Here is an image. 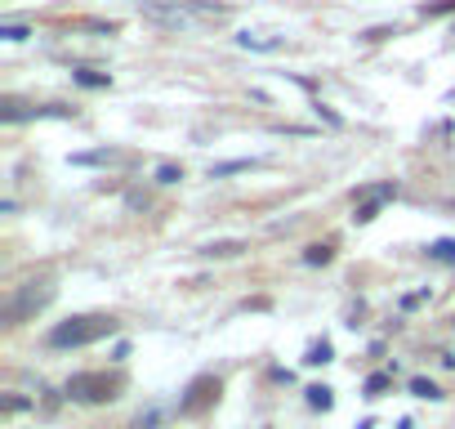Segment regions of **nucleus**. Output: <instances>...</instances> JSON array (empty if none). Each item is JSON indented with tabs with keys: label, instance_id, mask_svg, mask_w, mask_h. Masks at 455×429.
<instances>
[{
	"label": "nucleus",
	"instance_id": "6e6552de",
	"mask_svg": "<svg viewBox=\"0 0 455 429\" xmlns=\"http://www.w3.org/2000/svg\"><path fill=\"white\" fill-rule=\"evenodd\" d=\"M428 260H437V264H455V237H442L428 246Z\"/></svg>",
	"mask_w": 455,
	"mask_h": 429
},
{
	"label": "nucleus",
	"instance_id": "9d476101",
	"mask_svg": "<svg viewBox=\"0 0 455 429\" xmlns=\"http://www.w3.org/2000/svg\"><path fill=\"white\" fill-rule=\"evenodd\" d=\"M411 394H415V398H442V389L433 385V380L420 376V380H411Z\"/></svg>",
	"mask_w": 455,
	"mask_h": 429
},
{
	"label": "nucleus",
	"instance_id": "423d86ee",
	"mask_svg": "<svg viewBox=\"0 0 455 429\" xmlns=\"http://www.w3.org/2000/svg\"><path fill=\"white\" fill-rule=\"evenodd\" d=\"M72 81L85 85V90H107V85H112L107 72H94V67H76V72H72Z\"/></svg>",
	"mask_w": 455,
	"mask_h": 429
},
{
	"label": "nucleus",
	"instance_id": "a211bd4d",
	"mask_svg": "<svg viewBox=\"0 0 455 429\" xmlns=\"http://www.w3.org/2000/svg\"><path fill=\"white\" fill-rule=\"evenodd\" d=\"M0 36H5V41H27V27H0Z\"/></svg>",
	"mask_w": 455,
	"mask_h": 429
},
{
	"label": "nucleus",
	"instance_id": "20e7f679",
	"mask_svg": "<svg viewBox=\"0 0 455 429\" xmlns=\"http://www.w3.org/2000/svg\"><path fill=\"white\" fill-rule=\"evenodd\" d=\"M219 394H224V380H219V376H196L192 385L183 389V398H179V416H183V421H196V416L215 411Z\"/></svg>",
	"mask_w": 455,
	"mask_h": 429
},
{
	"label": "nucleus",
	"instance_id": "f8f14e48",
	"mask_svg": "<svg viewBox=\"0 0 455 429\" xmlns=\"http://www.w3.org/2000/svg\"><path fill=\"white\" fill-rule=\"evenodd\" d=\"M308 402H313V407H322V411H326V407H330L335 398H330V389H326V385H313V389H308Z\"/></svg>",
	"mask_w": 455,
	"mask_h": 429
},
{
	"label": "nucleus",
	"instance_id": "9b49d317",
	"mask_svg": "<svg viewBox=\"0 0 455 429\" xmlns=\"http://www.w3.org/2000/svg\"><path fill=\"white\" fill-rule=\"evenodd\" d=\"M420 14H424V18H442V14H455V0H433V5H424Z\"/></svg>",
	"mask_w": 455,
	"mask_h": 429
},
{
	"label": "nucleus",
	"instance_id": "6ab92c4d",
	"mask_svg": "<svg viewBox=\"0 0 455 429\" xmlns=\"http://www.w3.org/2000/svg\"><path fill=\"white\" fill-rule=\"evenodd\" d=\"M384 36H398V27H371V32H366V41H384Z\"/></svg>",
	"mask_w": 455,
	"mask_h": 429
},
{
	"label": "nucleus",
	"instance_id": "7ed1b4c3",
	"mask_svg": "<svg viewBox=\"0 0 455 429\" xmlns=\"http://www.w3.org/2000/svg\"><path fill=\"white\" fill-rule=\"evenodd\" d=\"M121 389H125V376L121 371H76L67 380V398L72 402H90V407H98V402H116Z\"/></svg>",
	"mask_w": 455,
	"mask_h": 429
},
{
	"label": "nucleus",
	"instance_id": "f03ea898",
	"mask_svg": "<svg viewBox=\"0 0 455 429\" xmlns=\"http://www.w3.org/2000/svg\"><path fill=\"white\" fill-rule=\"evenodd\" d=\"M58 296V286H54V277H32V282H18V286H9V296L5 304H0V322L5 326H18V322H27L32 313H41L49 300Z\"/></svg>",
	"mask_w": 455,
	"mask_h": 429
},
{
	"label": "nucleus",
	"instance_id": "4468645a",
	"mask_svg": "<svg viewBox=\"0 0 455 429\" xmlns=\"http://www.w3.org/2000/svg\"><path fill=\"white\" fill-rule=\"evenodd\" d=\"M237 170H250V161H224V166H215L210 175H215V179H224V175H237Z\"/></svg>",
	"mask_w": 455,
	"mask_h": 429
},
{
	"label": "nucleus",
	"instance_id": "1a4fd4ad",
	"mask_svg": "<svg viewBox=\"0 0 455 429\" xmlns=\"http://www.w3.org/2000/svg\"><path fill=\"white\" fill-rule=\"evenodd\" d=\"M330 260H335V246H330V242H317V246L304 251V264H330Z\"/></svg>",
	"mask_w": 455,
	"mask_h": 429
},
{
	"label": "nucleus",
	"instance_id": "0eeeda50",
	"mask_svg": "<svg viewBox=\"0 0 455 429\" xmlns=\"http://www.w3.org/2000/svg\"><path fill=\"white\" fill-rule=\"evenodd\" d=\"M241 251H245V242H210V246H201V255H210V260H232Z\"/></svg>",
	"mask_w": 455,
	"mask_h": 429
},
{
	"label": "nucleus",
	"instance_id": "ddd939ff",
	"mask_svg": "<svg viewBox=\"0 0 455 429\" xmlns=\"http://www.w3.org/2000/svg\"><path fill=\"white\" fill-rule=\"evenodd\" d=\"M179 179H183V166H170V161L156 166V183H179Z\"/></svg>",
	"mask_w": 455,
	"mask_h": 429
},
{
	"label": "nucleus",
	"instance_id": "f3484780",
	"mask_svg": "<svg viewBox=\"0 0 455 429\" xmlns=\"http://www.w3.org/2000/svg\"><path fill=\"white\" fill-rule=\"evenodd\" d=\"M156 421H161V411H156V407H152V411H147V416H139V421H134L130 429H152Z\"/></svg>",
	"mask_w": 455,
	"mask_h": 429
},
{
	"label": "nucleus",
	"instance_id": "39448f33",
	"mask_svg": "<svg viewBox=\"0 0 455 429\" xmlns=\"http://www.w3.org/2000/svg\"><path fill=\"white\" fill-rule=\"evenodd\" d=\"M139 14L147 22H161V27H192V14H188V5L183 0H175V5H161V0H143L139 5Z\"/></svg>",
	"mask_w": 455,
	"mask_h": 429
},
{
	"label": "nucleus",
	"instance_id": "dca6fc26",
	"mask_svg": "<svg viewBox=\"0 0 455 429\" xmlns=\"http://www.w3.org/2000/svg\"><path fill=\"white\" fill-rule=\"evenodd\" d=\"M304 362H313V367H317V362H330V345H326V340H322V345H313Z\"/></svg>",
	"mask_w": 455,
	"mask_h": 429
},
{
	"label": "nucleus",
	"instance_id": "f257e3e1",
	"mask_svg": "<svg viewBox=\"0 0 455 429\" xmlns=\"http://www.w3.org/2000/svg\"><path fill=\"white\" fill-rule=\"evenodd\" d=\"M116 331H121V317H112V313H76L49 331L45 345L49 349H85V345H98V340L116 336Z\"/></svg>",
	"mask_w": 455,
	"mask_h": 429
},
{
	"label": "nucleus",
	"instance_id": "2eb2a0df",
	"mask_svg": "<svg viewBox=\"0 0 455 429\" xmlns=\"http://www.w3.org/2000/svg\"><path fill=\"white\" fill-rule=\"evenodd\" d=\"M384 389H388V376H371L366 380V398H379Z\"/></svg>",
	"mask_w": 455,
	"mask_h": 429
}]
</instances>
